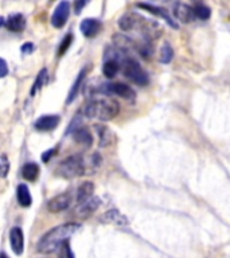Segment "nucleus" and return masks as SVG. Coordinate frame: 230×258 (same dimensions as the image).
Returning a JSON list of instances; mask_svg holds the SVG:
<instances>
[{
  "mask_svg": "<svg viewBox=\"0 0 230 258\" xmlns=\"http://www.w3.org/2000/svg\"><path fill=\"white\" fill-rule=\"evenodd\" d=\"M34 44L31 43V42H26V43L20 47V51L23 52V54H31L32 51H34Z\"/></svg>",
  "mask_w": 230,
  "mask_h": 258,
  "instance_id": "31",
  "label": "nucleus"
},
{
  "mask_svg": "<svg viewBox=\"0 0 230 258\" xmlns=\"http://www.w3.org/2000/svg\"><path fill=\"white\" fill-rule=\"evenodd\" d=\"M47 81H48V73H47V69H42L39 72V74H38V77H36V80L35 82H34V85H32V88H31V97L35 94L39 89H42L44 86V85L47 84Z\"/></svg>",
  "mask_w": 230,
  "mask_h": 258,
  "instance_id": "24",
  "label": "nucleus"
},
{
  "mask_svg": "<svg viewBox=\"0 0 230 258\" xmlns=\"http://www.w3.org/2000/svg\"><path fill=\"white\" fill-rule=\"evenodd\" d=\"M73 42V35L72 34H68V35L65 36L64 39H62V42H61L60 47H58V55H64L65 52L68 51V48L70 47V44H72Z\"/></svg>",
  "mask_w": 230,
  "mask_h": 258,
  "instance_id": "27",
  "label": "nucleus"
},
{
  "mask_svg": "<svg viewBox=\"0 0 230 258\" xmlns=\"http://www.w3.org/2000/svg\"><path fill=\"white\" fill-rule=\"evenodd\" d=\"M119 113H120V105L112 98H97L89 101L82 109L84 117L101 121L113 120Z\"/></svg>",
  "mask_w": 230,
  "mask_h": 258,
  "instance_id": "2",
  "label": "nucleus"
},
{
  "mask_svg": "<svg viewBox=\"0 0 230 258\" xmlns=\"http://www.w3.org/2000/svg\"><path fill=\"white\" fill-rule=\"evenodd\" d=\"M94 129H96L97 136H98L100 147H109L112 144V141L114 140V135L110 132V129L104 126V125H96Z\"/></svg>",
  "mask_w": 230,
  "mask_h": 258,
  "instance_id": "17",
  "label": "nucleus"
},
{
  "mask_svg": "<svg viewBox=\"0 0 230 258\" xmlns=\"http://www.w3.org/2000/svg\"><path fill=\"white\" fill-rule=\"evenodd\" d=\"M6 27L12 32L23 31L26 27V18L22 14H15V15L10 16L6 22Z\"/></svg>",
  "mask_w": 230,
  "mask_h": 258,
  "instance_id": "16",
  "label": "nucleus"
},
{
  "mask_svg": "<svg viewBox=\"0 0 230 258\" xmlns=\"http://www.w3.org/2000/svg\"><path fill=\"white\" fill-rule=\"evenodd\" d=\"M143 16L137 15L135 12H129L125 14L119 20V26L123 31H136L137 28L140 27L141 22H143Z\"/></svg>",
  "mask_w": 230,
  "mask_h": 258,
  "instance_id": "9",
  "label": "nucleus"
},
{
  "mask_svg": "<svg viewBox=\"0 0 230 258\" xmlns=\"http://www.w3.org/2000/svg\"><path fill=\"white\" fill-rule=\"evenodd\" d=\"M55 153H56V148L48 149V151H46L44 153H42V161H43V163H48V160H50Z\"/></svg>",
  "mask_w": 230,
  "mask_h": 258,
  "instance_id": "30",
  "label": "nucleus"
},
{
  "mask_svg": "<svg viewBox=\"0 0 230 258\" xmlns=\"http://www.w3.org/2000/svg\"><path fill=\"white\" fill-rule=\"evenodd\" d=\"M101 92L109 93V94H114V96L123 97L124 100H135L136 93L129 85L123 84V82H116V84H105L101 88Z\"/></svg>",
  "mask_w": 230,
  "mask_h": 258,
  "instance_id": "5",
  "label": "nucleus"
},
{
  "mask_svg": "<svg viewBox=\"0 0 230 258\" xmlns=\"http://www.w3.org/2000/svg\"><path fill=\"white\" fill-rule=\"evenodd\" d=\"M101 221L105 223H114L117 226H127L128 225V219L125 218V215L119 211V210H109L108 213H105L101 218Z\"/></svg>",
  "mask_w": 230,
  "mask_h": 258,
  "instance_id": "15",
  "label": "nucleus"
},
{
  "mask_svg": "<svg viewBox=\"0 0 230 258\" xmlns=\"http://www.w3.org/2000/svg\"><path fill=\"white\" fill-rule=\"evenodd\" d=\"M69 15H70V3L68 0H62L54 10V14L51 16V24L55 28L64 27L65 23L68 22Z\"/></svg>",
  "mask_w": 230,
  "mask_h": 258,
  "instance_id": "6",
  "label": "nucleus"
},
{
  "mask_svg": "<svg viewBox=\"0 0 230 258\" xmlns=\"http://www.w3.org/2000/svg\"><path fill=\"white\" fill-rule=\"evenodd\" d=\"M74 139L78 144L84 145L86 148H90L93 144L92 133L89 132L88 128H80L74 132Z\"/></svg>",
  "mask_w": 230,
  "mask_h": 258,
  "instance_id": "19",
  "label": "nucleus"
},
{
  "mask_svg": "<svg viewBox=\"0 0 230 258\" xmlns=\"http://www.w3.org/2000/svg\"><path fill=\"white\" fill-rule=\"evenodd\" d=\"M39 175V167L36 163H27V164L23 165V169H22V176L28 181L36 180V177Z\"/></svg>",
  "mask_w": 230,
  "mask_h": 258,
  "instance_id": "23",
  "label": "nucleus"
},
{
  "mask_svg": "<svg viewBox=\"0 0 230 258\" xmlns=\"http://www.w3.org/2000/svg\"><path fill=\"white\" fill-rule=\"evenodd\" d=\"M88 171L86 161L81 155H73V156L66 157L60 164L56 165L55 172L61 177L65 179H74V177L82 176Z\"/></svg>",
  "mask_w": 230,
  "mask_h": 258,
  "instance_id": "3",
  "label": "nucleus"
},
{
  "mask_svg": "<svg viewBox=\"0 0 230 258\" xmlns=\"http://www.w3.org/2000/svg\"><path fill=\"white\" fill-rule=\"evenodd\" d=\"M174 15L183 23H190L195 18V11H194V8H191L187 4L178 3L174 7Z\"/></svg>",
  "mask_w": 230,
  "mask_h": 258,
  "instance_id": "14",
  "label": "nucleus"
},
{
  "mask_svg": "<svg viewBox=\"0 0 230 258\" xmlns=\"http://www.w3.org/2000/svg\"><path fill=\"white\" fill-rule=\"evenodd\" d=\"M101 205L100 198L92 197L89 198L88 201L82 202V203H78L77 209L74 210V214H76L78 218H88L90 217L94 211H96Z\"/></svg>",
  "mask_w": 230,
  "mask_h": 258,
  "instance_id": "7",
  "label": "nucleus"
},
{
  "mask_svg": "<svg viewBox=\"0 0 230 258\" xmlns=\"http://www.w3.org/2000/svg\"><path fill=\"white\" fill-rule=\"evenodd\" d=\"M80 229L78 223H65L55 229L50 230L38 242V251L42 254L54 253L60 246H62L66 241L70 239L73 234L77 233Z\"/></svg>",
  "mask_w": 230,
  "mask_h": 258,
  "instance_id": "1",
  "label": "nucleus"
},
{
  "mask_svg": "<svg viewBox=\"0 0 230 258\" xmlns=\"http://www.w3.org/2000/svg\"><path fill=\"white\" fill-rule=\"evenodd\" d=\"M58 124H60V116H56V114L55 116L54 114H47V116L39 117L35 121L34 126L39 132H48V131H52V129L55 128Z\"/></svg>",
  "mask_w": 230,
  "mask_h": 258,
  "instance_id": "12",
  "label": "nucleus"
},
{
  "mask_svg": "<svg viewBox=\"0 0 230 258\" xmlns=\"http://www.w3.org/2000/svg\"><path fill=\"white\" fill-rule=\"evenodd\" d=\"M88 2L89 0H76V2H74V10H76L77 15L82 12V10H84L85 6L88 4Z\"/></svg>",
  "mask_w": 230,
  "mask_h": 258,
  "instance_id": "29",
  "label": "nucleus"
},
{
  "mask_svg": "<svg viewBox=\"0 0 230 258\" xmlns=\"http://www.w3.org/2000/svg\"><path fill=\"white\" fill-rule=\"evenodd\" d=\"M0 168H2V177H6L8 173V169H10V161H8L7 155H2L0 156Z\"/></svg>",
  "mask_w": 230,
  "mask_h": 258,
  "instance_id": "28",
  "label": "nucleus"
},
{
  "mask_svg": "<svg viewBox=\"0 0 230 258\" xmlns=\"http://www.w3.org/2000/svg\"><path fill=\"white\" fill-rule=\"evenodd\" d=\"M136 7L151 12L152 15L157 16V18H161V19L164 20V22H167V24H168L169 27L178 28V24L175 23V20H174L172 18L169 16L168 11H167V10H164V8L157 7V6H153V4H147V3H137Z\"/></svg>",
  "mask_w": 230,
  "mask_h": 258,
  "instance_id": "8",
  "label": "nucleus"
},
{
  "mask_svg": "<svg viewBox=\"0 0 230 258\" xmlns=\"http://www.w3.org/2000/svg\"><path fill=\"white\" fill-rule=\"evenodd\" d=\"M174 58V50L168 42H165L160 48V62L161 63H169Z\"/></svg>",
  "mask_w": 230,
  "mask_h": 258,
  "instance_id": "25",
  "label": "nucleus"
},
{
  "mask_svg": "<svg viewBox=\"0 0 230 258\" xmlns=\"http://www.w3.org/2000/svg\"><path fill=\"white\" fill-rule=\"evenodd\" d=\"M93 191H94V184L92 181H84L77 189V203H82V202L88 201L89 198H92Z\"/></svg>",
  "mask_w": 230,
  "mask_h": 258,
  "instance_id": "18",
  "label": "nucleus"
},
{
  "mask_svg": "<svg viewBox=\"0 0 230 258\" xmlns=\"http://www.w3.org/2000/svg\"><path fill=\"white\" fill-rule=\"evenodd\" d=\"M0 69H2V72H0V77L4 78V77L7 76L8 69H7V62L6 59H0Z\"/></svg>",
  "mask_w": 230,
  "mask_h": 258,
  "instance_id": "32",
  "label": "nucleus"
},
{
  "mask_svg": "<svg viewBox=\"0 0 230 258\" xmlns=\"http://www.w3.org/2000/svg\"><path fill=\"white\" fill-rule=\"evenodd\" d=\"M16 197H18V202H19L20 206L23 207H28L31 205V194H30V189L26 184H20L18 187V191H16Z\"/></svg>",
  "mask_w": 230,
  "mask_h": 258,
  "instance_id": "21",
  "label": "nucleus"
},
{
  "mask_svg": "<svg viewBox=\"0 0 230 258\" xmlns=\"http://www.w3.org/2000/svg\"><path fill=\"white\" fill-rule=\"evenodd\" d=\"M194 11H195V16L201 20H207L210 18V15H211L210 8L207 6H205V4H198L197 7L194 8Z\"/></svg>",
  "mask_w": 230,
  "mask_h": 258,
  "instance_id": "26",
  "label": "nucleus"
},
{
  "mask_svg": "<svg viewBox=\"0 0 230 258\" xmlns=\"http://www.w3.org/2000/svg\"><path fill=\"white\" fill-rule=\"evenodd\" d=\"M2 258H8V257H7V254H6V253H2Z\"/></svg>",
  "mask_w": 230,
  "mask_h": 258,
  "instance_id": "33",
  "label": "nucleus"
},
{
  "mask_svg": "<svg viewBox=\"0 0 230 258\" xmlns=\"http://www.w3.org/2000/svg\"><path fill=\"white\" fill-rule=\"evenodd\" d=\"M123 72L124 76L128 78L129 81H132L133 84L139 85V86H145L148 85L149 78L148 74L145 72L144 69L141 68L139 62L133 58H127L123 62Z\"/></svg>",
  "mask_w": 230,
  "mask_h": 258,
  "instance_id": "4",
  "label": "nucleus"
},
{
  "mask_svg": "<svg viewBox=\"0 0 230 258\" xmlns=\"http://www.w3.org/2000/svg\"><path fill=\"white\" fill-rule=\"evenodd\" d=\"M69 205H70V195L61 194V195H56L48 201L47 209L50 213H61V211L68 209Z\"/></svg>",
  "mask_w": 230,
  "mask_h": 258,
  "instance_id": "11",
  "label": "nucleus"
},
{
  "mask_svg": "<svg viewBox=\"0 0 230 258\" xmlns=\"http://www.w3.org/2000/svg\"><path fill=\"white\" fill-rule=\"evenodd\" d=\"M102 28V24L98 19H93V18H88V19H84L80 24L81 32L84 34V36L86 38H93L96 36L98 32L101 31Z\"/></svg>",
  "mask_w": 230,
  "mask_h": 258,
  "instance_id": "10",
  "label": "nucleus"
},
{
  "mask_svg": "<svg viewBox=\"0 0 230 258\" xmlns=\"http://www.w3.org/2000/svg\"><path fill=\"white\" fill-rule=\"evenodd\" d=\"M120 62L116 59H105L102 66V73L106 78H113L120 70Z\"/></svg>",
  "mask_w": 230,
  "mask_h": 258,
  "instance_id": "22",
  "label": "nucleus"
},
{
  "mask_svg": "<svg viewBox=\"0 0 230 258\" xmlns=\"http://www.w3.org/2000/svg\"><path fill=\"white\" fill-rule=\"evenodd\" d=\"M10 242H11V247L14 250V253L20 255L23 253L24 247V238H23V231L20 227L15 226L12 227L11 231H10Z\"/></svg>",
  "mask_w": 230,
  "mask_h": 258,
  "instance_id": "13",
  "label": "nucleus"
},
{
  "mask_svg": "<svg viewBox=\"0 0 230 258\" xmlns=\"http://www.w3.org/2000/svg\"><path fill=\"white\" fill-rule=\"evenodd\" d=\"M86 68H84L80 72V74L77 76V80L74 81V84H73L72 89H70V92H69V96H68V100H66V102L68 104H72L73 101L76 100L77 94H78V90H80L81 88V84H82V81H84V77L85 74H86Z\"/></svg>",
  "mask_w": 230,
  "mask_h": 258,
  "instance_id": "20",
  "label": "nucleus"
}]
</instances>
